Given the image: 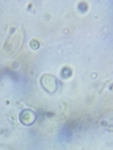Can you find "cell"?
<instances>
[{
    "label": "cell",
    "instance_id": "1",
    "mask_svg": "<svg viewBox=\"0 0 113 150\" xmlns=\"http://www.w3.org/2000/svg\"><path fill=\"white\" fill-rule=\"evenodd\" d=\"M40 84H41V86H43L44 90L46 93H50V94H53L56 90V86H58V84H56V79L50 74L41 75Z\"/></svg>",
    "mask_w": 113,
    "mask_h": 150
},
{
    "label": "cell",
    "instance_id": "2",
    "mask_svg": "<svg viewBox=\"0 0 113 150\" xmlns=\"http://www.w3.org/2000/svg\"><path fill=\"white\" fill-rule=\"evenodd\" d=\"M20 123L24 125H31L35 121V112L30 109H24L19 115Z\"/></svg>",
    "mask_w": 113,
    "mask_h": 150
}]
</instances>
